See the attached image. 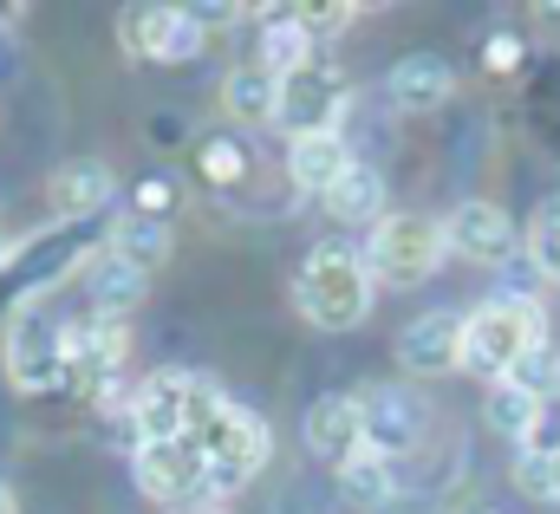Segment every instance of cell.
Returning a JSON list of instances; mask_svg holds the SVG:
<instances>
[{"instance_id":"cell-1","label":"cell","mask_w":560,"mask_h":514,"mask_svg":"<svg viewBox=\"0 0 560 514\" xmlns=\"http://www.w3.org/2000/svg\"><path fill=\"white\" fill-rule=\"evenodd\" d=\"M541 339H548V313H541V300H528V293H502V300L463 313V372L502 385V378H515V365H522L528 346H541Z\"/></svg>"},{"instance_id":"cell-2","label":"cell","mask_w":560,"mask_h":514,"mask_svg":"<svg viewBox=\"0 0 560 514\" xmlns=\"http://www.w3.org/2000/svg\"><path fill=\"white\" fill-rule=\"evenodd\" d=\"M293 300H300V313L319 332H352L372 313V267H365V255H352L346 242H319L306 255V267H300Z\"/></svg>"},{"instance_id":"cell-3","label":"cell","mask_w":560,"mask_h":514,"mask_svg":"<svg viewBox=\"0 0 560 514\" xmlns=\"http://www.w3.org/2000/svg\"><path fill=\"white\" fill-rule=\"evenodd\" d=\"M196 449H202V463H209V495H229V489H242L248 476H261L268 469V449H275V436H268V417L261 410H248V404H229L202 436H189Z\"/></svg>"},{"instance_id":"cell-4","label":"cell","mask_w":560,"mask_h":514,"mask_svg":"<svg viewBox=\"0 0 560 514\" xmlns=\"http://www.w3.org/2000/svg\"><path fill=\"white\" fill-rule=\"evenodd\" d=\"M450 255V242H443V222H430V215H385L378 229H372V248H365V267H372V280H392V287H418L436 273V260Z\"/></svg>"},{"instance_id":"cell-5","label":"cell","mask_w":560,"mask_h":514,"mask_svg":"<svg viewBox=\"0 0 560 514\" xmlns=\"http://www.w3.org/2000/svg\"><path fill=\"white\" fill-rule=\"evenodd\" d=\"M66 332V390H79V397H105V390L118 385V365H125V352H131V339H125V319H79V326H59Z\"/></svg>"},{"instance_id":"cell-6","label":"cell","mask_w":560,"mask_h":514,"mask_svg":"<svg viewBox=\"0 0 560 514\" xmlns=\"http://www.w3.org/2000/svg\"><path fill=\"white\" fill-rule=\"evenodd\" d=\"M85 260H92V255H85V229H79V222H59V229H46L39 242L13 248V260H7V273H0V280H13V287H20V306H33L52 280L79 273Z\"/></svg>"},{"instance_id":"cell-7","label":"cell","mask_w":560,"mask_h":514,"mask_svg":"<svg viewBox=\"0 0 560 514\" xmlns=\"http://www.w3.org/2000/svg\"><path fill=\"white\" fill-rule=\"evenodd\" d=\"M131 469H138V489L150 502H189V495H209V463L189 436H170V443H138L131 449Z\"/></svg>"},{"instance_id":"cell-8","label":"cell","mask_w":560,"mask_h":514,"mask_svg":"<svg viewBox=\"0 0 560 514\" xmlns=\"http://www.w3.org/2000/svg\"><path fill=\"white\" fill-rule=\"evenodd\" d=\"M339 105H346V79H339L332 66H306V72L280 79L275 125L287 130V143H293V137H319V130H332Z\"/></svg>"},{"instance_id":"cell-9","label":"cell","mask_w":560,"mask_h":514,"mask_svg":"<svg viewBox=\"0 0 560 514\" xmlns=\"http://www.w3.org/2000/svg\"><path fill=\"white\" fill-rule=\"evenodd\" d=\"M359 423H365V449H378V456H405V449H418L423 423H430V410H423L418 390L405 385H372L359 397Z\"/></svg>"},{"instance_id":"cell-10","label":"cell","mask_w":560,"mask_h":514,"mask_svg":"<svg viewBox=\"0 0 560 514\" xmlns=\"http://www.w3.org/2000/svg\"><path fill=\"white\" fill-rule=\"evenodd\" d=\"M7 378H13V390H26V397L66 390V332L20 313L13 332H7Z\"/></svg>"},{"instance_id":"cell-11","label":"cell","mask_w":560,"mask_h":514,"mask_svg":"<svg viewBox=\"0 0 560 514\" xmlns=\"http://www.w3.org/2000/svg\"><path fill=\"white\" fill-rule=\"evenodd\" d=\"M398 365L411 372V378H443V372H456L463 365V313H423L411 319L405 332H398Z\"/></svg>"},{"instance_id":"cell-12","label":"cell","mask_w":560,"mask_h":514,"mask_svg":"<svg viewBox=\"0 0 560 514\" xmlns=\"http://www.w3.org/2000/svg\"><path fill=\"white\" fill-rule=\"evenodd\" d=\"M443 242H450L456 255H469V260L522 255V229H515L509 209H495V202H456L450 222H443Z\"/></svg>"},{"instance_id":"cell-13","label":"cell","mask_w":560,"mask_h":514,"mask_svg":"<svg viewBox=\"0 0 560 514\" xmlns=\"http://www.w3.org/2000/svg\"><path fill=\"white\" fill-rule=\"evenodd\" d=\"M306 449H313L319 463H332V469H346V463L365 449V423H359V397H352V390L313 397V410H306Z\"/></svg>"},{"instance_id":"cell-14","label":"cell","mask_w":560,"mask_h":514,"mask_svg":"<svg viewBox=\"0 0 560 514\" xmlns=\"http://www.w3.org/2000/svg\"><path fill=\"white\" fill-rule=\"evenodd\" d=\"M112 196H118V176H112L98 156H79V163L52 170V183H46V209H52L59 222H92Z\"/></svg>"},{"instance_id":"cell-15","label":"cell","mask_w":560,"mask_h":514,"mask_svg":"<svg viewBox=\"0 0 560 514\" xmlns=\"http://www.w3.org/2000/svg\"><path fill=\"white\" fill-rule=\"evenodd\" d=\"M183 410H189V372H150V378L131 390L138 443H170V436H183Z\"/></svg>"},{"instance_id":"cell-16","label":"cell","mask_w":560,"mask_h":514,"mask_svg":"<svg viewBox=\"0 0 560 514\" xmlns=\"http://www.w3.org/2000/svg\"><path fill=\"white\" fill-rule=\"evenodd\" d=\"M79 280H85V293H92V313L98 319H125L131 306H143V293H150V273L131 267L125 255H112V248H98V255L79 267Z\"/></svg>"},{"instance_id":"cell-17","label":"cell","mask_w":560,"mask_h":514,"mask_svg":"<svg viewBox=\"0 0 560 514\" xmlns=\"http://www.w3.org/2000/svg\"><path fill=\"white\" fill-rule=\"evenodd\" d=\"M385 92H392L398 112H436V105L456 92V66H450L443 52H405V59L392 66V79H385Z\"/></svg>"},{"instance_id":"cell-18","label":"cell","mask_w":560,"mask_h":514,"mask_svg":"<svg viewBox=\"0 0 560 514\" xmlns=\"http://www.w3.org/2000/svg\"><path fill=\"white\" fill-rule=\"evenodd\" d=\"M346 170H352V150H346V137H339V130L293 137V143H287V176H293L306 196H326Z\"/></svg>"},{"instance_id":"cell-19","label":"cell","mask_w":560,"mask_h":514,"mask_svg":"<svg viewBox=\"0 0 560 514\" xmlns=\"http://www.w3.org/2000/svg\"><path fill=\"white\" fill-rule=\"evenodd\" d=\"M541 417H548V404L535 397V390H522V385H489V397H482V423L495 430V436H509V443H535L541 436Z\"/></svg>"},{"instance_id":"cell-20","label":"cell","mask_w":560,"mask_h":514,"mask_svg":"<svg viewBox=\"0 0 560 514\" xmlns=\"http://www.w3.org/2000/svg\"><path fill=\"white\" fill-rule=\"evenodd\" d=\"M261 20H268V26H261V66H268L275 79L306 72V66H313V33L300 26V7H268Z\"/></svg>"},{"instance_id":"cell-21","label":"cell","mask_w":560,"mask_h":514,"mask_svg":"<svg viewBox=\"0 0 560 514\" xmlns=\"http://www.w3.org/2000/svg\"><path fill=\"white\" fill-rule=\"evenodd\" d=\"M319 202H326V215H332V222H385V176H378L372 163H359V156H352V170H346Z\"/></svg>"},{"instance_id":"cell-22","label":"cell","mask_w":560,"mask_h":514,"mask_svg":"<svg viewBox=\"0 0 560 514\" xmlns=\"http://www.w3.org/2000/svg\"><path fill=\"white\" fill-rule=\"evenodd\" d=\"M275 105H280V79L268 66H242V72H229V85H222V112L235 118V125H275Z\"/></svg>"},{"instance_id":"cell-23","label":"cell","mask_w":560,"mask_h":514,"mask_svg":"<svg viewBox=\"0 0 560 514\" xmlns=\"http://www.w3.org/2000/svg\"><path fill=\"white\" fill-rule=\"evenodd\" d=\"M339 495H346V509H385V502L398 495V463L378 456V449H359V456L339 469Z\"/></svg>"},{"instance_id":"cell-24","label":"cell","mask_w":560,"mask_h":514,"mask_svg":"<svg viewBox=\"0 0 560 514\" xmlns=\"http://www.w3.org/2000/svg\"><path fill=\"white\" fill-rule=\"evenodd\" d=\"M176 13H183V7H125V13H118V39H125V52H131V59H163Z\"/></svg>"},{"instance_id":"cell-25","label":"cell","mask_w":560,"mask_h":514,"mask_svg":"<svg viewBox=\"0 0 560 514\" xmlns=\"http://www.w3.org/2000/svg\"><path fill=\"white\" fill-rule=\"evenodd\" d=\"M112 255H125L131 267H156V260L170 255V222H143V215H125L118 229H112V242H105Z\"/></svg>"},{"instance_id":"cell-26","label":"cell","mask_w":560,"mask_h":514,"mask_svg":"<svg viewBox=\"0 0 560 514\" xmlns=\"http://www.w3.org/2000/svg\"><path fill=\"white\" fill-rule=\"evenodd\" d=\"M522 248L541 260L548 273H560V196H541V209H535L528 229H522Z\"/></svg>"},{"instance_id":"cell-27","label":"cell","mask_w":560,"mask_h":514,"mask_svg":"<svg viewBox=\"0 0 560 514\" xmlns=\"http://www.w3.org/2000/svg\"><path fill=\"white\" fill-rule=\"evenodd\" d=\"M509 385L535 390V397L548 404V397L560 390V346H555V339H541V346H528V359L515 365V378H509Z\"/></svg>"},{"instance_id":"cell-28","label":"cell","mask_w":560,"mask_h":514,"mask_svg":"<svg viewBox=\"0 0 560 514\" xmlns=\"http://www.w3.org/2000/svg\"><path fill=\"white\" fill-rule=\"evenodd\" d=\"M202 176H209V183H235V176H248V150H242L235 137H209V143H202Z\"/></svg>"},{"instance_id":"cell-29","label":"cell","mask_w":560,"mask_h":514,"mask_svg":"<svg viewBox=\"0 0 560 514\" xmlns=\"http://www.w3.org/2000/svg\"><path fill=\"white\" fill-rule=\"evenodd\" d=\"M515 489L535 502H555V456L548 449H522L515 456Z\"/></svg>"},{"instance_id":"cell-30","label":"cell","mask_w":560,"mask_h":514,"mask_svg":"<svg viewBox=\"0 0 560 514\" xmlns=\"http://www.w3.org/2000/svg\"><path fill=\"white\" fill-rule=\"evenodd\" d=\"M202 39H209V26H202L189 7H183V13H176V26H170V46H163V59H170V66H176V59H196V52H202Z\"/></svg>"},{"instance_id":"cell-31","label":"cell","mask_w":560,"mask_h":514,"mask_svg":"<svg viewBox=\"0 0 560 514\" xmlns=\"http://www.w3.org/2000/svg\"><path fill=\"white\" fill-rule=\"evenodd\" d=\"M359 20V7H300V26L319 39V33H339V26H352Z\"/></svg>"},{"instance_id":"cell-32","label":"cell","mask_w":560,"mask_h":514,"mask_svg":"<svg viewBox=\"0 0 560 514\" xmlns=\"http://www.w3.org/2000/svg\"><path fill=\"white\" fill-rule=\"evenodd\" d=\"M170 202H176V189H170V183H143V189H138V215H143V222H163V215H170Z\"/></svg>"},{"instance_id":"cell-33","label":"cell","mask_w":560,"mask_h":514,"mask_svg":"<svg viewBox=\"0 0 560 514\" xmlns=\"http://www.w3.org/2000/svg\"><path fill=\"white\" fill-rule=\"evenodd\" d=\"M482 59H489V72H515V59H522V39H509V33H495V39L482 46Z\"/></svg>"},{"instance_id":"cell-34","label":"cell","mask_w":560,"mask_h":514,"mask_svg":"<svg viewBox=\"0 0 560 514\" xmlns=\"http://www.w3.org/2000/svg\"><path fill=\"white\" fill-rule=\"evenodd\" d=\"M0 514H20V502H13V489L0 482Z\"/></svg>"},{"instance_id":"cell-35","label":"cell","mask_w":560,"mask_h":514,"mask_svg":"<svg viewBox=\"0 0 560 514\" xmlns=\"http://www.w3.org/2000/svg\"><path fill=\"white\" fill-rule=\"evenodd\" d=\"M535 13H541V20H560V7H555V0H541V7H535Z\"/></svg>"},{"instance_id":"cell-36","label":"cell","mask_w":560,"mask_h":514,"mask_svg":"<svg viewBox=\"0 0 560 514\" xmlns=\"http://www.w3.org/2000/svg\"><path fill=\"white\" fill-rule=\"evenodd\" d=\"M555 502H560V449H555Z\"/></svg>"},{"instance_id":"cell-37","label":"cell","mask_w":560,"mask_h":514,"mask_svg":"<svg viewBox=\"0 0 560 514\" xmlns=\"http://www.w3.org/2000/svg\"><path fill=\"white\" fill-rule=\"evenodd\" d=\"M7 260H13V248H7V242H0V273H7Z\"/></svg>"},{"instance_id":"cell-38","label":"cell","mask_w":560,"mask_h":514,"mask_svg":"<svg viewBox=\"0 0 560 514\" xmlns=\"http://www.w3.org/2000/svg\"><path fill=\"white\" fill-rule=\"evenodd\" d=\"M209 514H229V509H209Z\"/></svg>"},{"instance_id":"cell-39","label":"cell","mask_w":560,"mask_h":514,"mask_svg":"<svg viewBox=\"0 0 560 514\" xmlns=\"http://www.w3.org/2000/svg\"><path fill=\"white\" fill-rule=\"evenodd\" d=\"M482 514H495V509H482Z\"/></svg>"}]
</instances>
